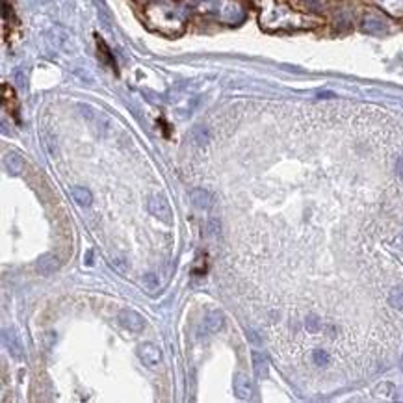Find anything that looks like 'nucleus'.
<instances>
[{"label": "nucleus", "instance_id": "obj_17", "mask_svg": "<svg viewBox=\"0 0 403 403\" xmlns=\"http://www.w3.org/2000/svg\"><path fill=\"white\" fill-rule=\"evenodd\" d=\"M143 284L147 286L149 290H156L160 281H158V277H156L155 273H149V275H145V279H143Z\"/></svg>", "mask_w": 403, "mask_h": 403}, {"label": "nucleus", "instance_id": "obj_15", "mask_svg": "<svg viewBox=\"0 0 403 403\" xmlns=\"http://www.w3.org/2000/svg\"><path fill=\"white\" fill-rule=\"evenodd\" d=\"M305 327H307L309 332H318L320 329H322V323H320V320L316 318V316H311V318H307V322H305Z\"/></svg>", "mask_w": 403, "mask_h": 403}, {"label": "nucleus", "instance_id": "obj_14", "mask_svg": "<svg viewBox=\"0 0 403 403\" xmlns=\"http://www.w3.org/2000/svg\"><path fill=\"white\" fill-rule=\"evenodd\" d=\"M312 361H314V364H318V366H325L327 362H329V355L325 353V349H314Z\"/></svg>", "mask_w": 403, "mask_h": 403}, {"label": "nucleus", "instance_id": "obj_16", "mask_svg": "<svg viewBox=\"0 0 403 403\" xmlns=\"http://www.w3.org/2000/svg\"><path fill=\"white\" fill-rule=\"evenodd\" d=\"M193 140H195L199 145H203V143L208 142V132H206L203 127H197L195 130H193Z\"/></svg>", "mask_w": 403, "mask_h": 403}, {"label": "nucleus", "instance_id": "obj_11", "mask_svg": "<svg viewBox=\"0 0 403 403\" xmlns=\"http://www.w3.org/2000/svg\"><path fill=\"white\" fill-rule=\"evenodd\" d=\"M253 366H255V374L260 377V379H266L268 377V361L266 357L258 351H253Z\"/></svg>", "mask_w": 403, "mask_h": 403}, {"label": "nucleus", "instance_id": "obj_4", "mask_svg": "<svg viewBox=\"0 0 403 403\" xmlns=\"http://www.w3.org/2000/svg\"><path fill=\"white\" fill-rule=\"evenodd\" d=\"M234 394L240 400H251L253 398V383L245 374H236L234 375Z\"/></svg>", "mask_w": 403, "mask_h": 403}, {"label": "nucleus", "instance_id": "obj_3", "mask_svg": "<svg viewBox=\"0 0 403 403\" xmlns=\"http://www.w3.org/2000/svg\"><path fill=\"white\" fill-rule=\"evenodd\" d=\"M117 320H119V323L125 327L127 331H130V332H142L143 331L142 314H138V312L132 311V309H123V311L119 312Z\"/></svg>", "mask_w": 403, "mask_h": 403}, {"label": "nucleus", "instance_id": "obj_7", "mask_svg": "<svg viewBox=\"0 0 403 403\" xmlns=\"http://www.w3.org/2000/svg\"><path fill=\"white\" fill-rule=\"evenodd\" d=\"M362 30L366 34H372V36H381L387 32V24L381 21V19H375V17H366L362 21Z\"/></svg>", "mask_w": 403, "mask_h": 403}, {"label": "nucleus", "instance_id": "obj_13", "mask_svg": "<svg viewBox=\"0 0 403 403\" xmlns=\"http://www.w3.org/2000/svg\"><path fill=\"white\" fill-rule=\"evenodd\" d=\"M389 305L392 309L403 312V288H394L389 294Z\"/></svg>", "mask_w": 403, "mask_h": 403}, {"label": "nucleus", "instance_id": "obj_2", "mask_svg": "<svg viewBox=\"0 0 403 403\" xmlns=\"http://www.w3.org/2000/svg\"><path fill=\"white\" fill-rule=\"evenodd\" d=\"M138 357L145 366L153 368L162 362V349L153 342H145L142 346H138Z\"/></svg>", "mask_w": 403, "mask_h": 403}, {"label": "nucleus", "instance_id": "obj_1", "mask_svg": "<svg viewBox=\"0 0 403 403\" xmlns=\"http://www.w3.org/2000/svg\"><path fill=\"white\" fill-rule=\"evenodd\" d=\"M149 212L155 216L156 220H160L162 223H167L169 225L173 221V212H171V206L169 203L162 197V195H155L151 197L149 201Z\"/></svg>", "mask_w": 403, "mask_h": 403}, {"label": "nucleus", "instance_id": "obj_5", "mask_svg": "<svg viewBox=\"0 0 403 403\" xmlns=\"http://www.w3.org/2000/svg\"><path fill=\"white\" fill-rule=\"evenodd\" d=\"M58 268H60V260H58V256L52 255V253L41 255L36 264V269L39 275H52L54 271H58Z\"/></svg>", "mask_w": 403, "mask_h": 403}, {"label": "nucleus", "instance_id": "obj_10", "mask_svg": "<svg viewBox=\"0 0 403 403\" xmlns=\"http://www.w3.org/2000/svg\"><path fill=\"white\" fill-rule=\"evenodd\" d=\"M73 199H75L80 206H89L93 201V195H91V191L87 190V188H84V186H75V188H73Z\"/></svg>", "mask_w": 403, "mask_h": 403}, {"label": "nucleus", "instance_id": "obj_8", "mask_svg": "<svg viewBox=\"0 0 403 403\" xmlns=\"http://www.w3.org/2000/svg\"><path fill=\"white\" fill-rule=\"evenodd\" d=\"M205 325H206V331H210V332L221 331L223 325H225V316H223L220 311L208 312V316H206L205 320Z\"/></svg>", "mask_w": 403, "mask_h": 403}, {"label": "nucleus", "instance_id": "obj_12", "mask_svg": "<svg viewBox=\"0 0 403 403\" xmlns=\"http://www.w3.org/2000/svg\"><path fill=\"white\" fill-rule=\"evenodd\" d=\"M4 344H6L7 347H9V351H11V355L13 357H17V359H21V342L17 340V334L15 332H9V331H6L4 332Z\"/></svg>", "mask_w": 403, "mask_h": 403}, {"label": "nucleus", "instance_id": "obj_6", "mask_svg": "<svg viewBox=\"0 0 403 403\" xmlns=\"http://www.w3.org/2000/svg\"><path fill=\"white\" fill-rule=\"evenodd\" d=\"M190 199H191V205L195 206V208H199V210H206V208H210V206L214 205V199L212 195H210V191L203 190V188L191 190Z\"/></svg>", "mask_w": 403, "mask_h": 403}, {"label": "nucleus", "instance_id": "obj_9", "mask_svg": "<svg viewBox=\"0 0 403 403\" xmlns=\"http://www.w3.org/2000/svg\"><path fill=\"white\" fill-rule=\"evenodd\" d=\"M4 165H6V169L9 171L11 175H19V173L24 169L22 158L19 155H15V153H7V155L4 156Z\"/></svg>", "mask_w": 403, "mask_h": 403}, {"label": "nucleus", "instance_id": "obj_18", "mask_svg": "<svg viewBox=\"0 0 403 403\" xmlns=\"http://www.w3.org/2000/svg\"><path fill=\"white\" fill-rule=\"evenodd\" d=\"M396 173H398V177L403 180V156H400V158H398V162H396Z\"/></svg>", "mask_w": 403, "mask_h": 403}]
</instances>
